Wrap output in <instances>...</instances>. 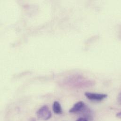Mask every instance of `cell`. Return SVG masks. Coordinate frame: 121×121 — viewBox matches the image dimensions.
I'll use <instances>...</instances> for the list:
<instances>
[{"label": "cell", "instance_id": "obj_1", "mask_svg": "<svg viewBox=\"0 0 121 121\" xmlns=\"http://www.w3.org/2000/svg\"><path fill=\"white\" fill-rule=\"evenodd\" d=\"M37 116L39 119L46 121L51 117L52 112L49 107L46 105H44L37 111Z\"/></svg>", "mask_w": 121, "mask_h": 121}, {"label": "cell", "instance_id": "obj_2", "mask_svg": "<svg viewBox=\"0 0 121 121\" xmlns=\"http://www.w3.org/2000/svg\"><path fill=\"white\" fill-rule=\"evenodd\" d=\"M88 110V108L83 101H79L73 105L69 112L71 113H79L85 112Z\"/></svg>", "mask_w": 121, "mask_h": 121}, {"label": "cell", "instance_id": "obj_3", "mask_svg": "<svg viewBox=\"0 0 121 121\" xmlns=\"http://www.w3.org/2000/svg\"><path fill=\"white\" fill-rule=\"evenodd\" d=\"M85 96L89 99L92 101H100L105 99L108 97V95L106 94L102 93H96L86 92L84 94Z\"/></svg>", "mask_w": 121, "mask_h": 121}, {"label": "cell", "instance_id": "obj_5", "mask_svg": "<svg viewBox=\"0 0 121 121\" xmlns=\"http://www.w3.org/2000/svg\"><path fill=\"white\" fill-rule=\"evenodd\" d=\"M76 121H88L86 118H83V117H81L78 118Z\"/></svg>", "mask_w": 121, "mask_h": 121}, {"label": "cell", "instance_id": "obj_7", "mask_svg": "<svg viewBox=\"0 0 121 121\" xmlns=\"http://www.w3.org/2000/svg\"><path fill=\"white\" fill-rule=\"evenodd\" d=\"M116 116H117V117L121 118V112H119V113H117V115H116Z\"/></svg>", "mask_w": 121, "mask_h": 121}, {"label": "cell", "instance_id": "obj_6", "mask_svg": "<svg viewBox=\"0 0 121 121\" xmlns=\"http://www.w3.org/2000/svg\"><path fill=\"white\" fill-rule=\"evenodd\" d=\"M117 99H118V101L121 104V92L118 95L117 97Z\"/></svg>", "mask_w": 121, "mask_h": 121}, {"label": "cell", "instance_id": "obj_4", "mask_svg": "<svg viewBox=\"0 0 121 121\" xmlns=\"http://www.w3.org/2000/svg\"><path fill=\"white\" fill-rule=\"evenodd\" d=\"M53 110L56 114H61L62 113V109L61 105L58 101H55L54 102Z\"/></svg>", "mask_w": 121, "mask_h": 121}]
</instances>
